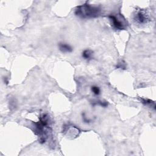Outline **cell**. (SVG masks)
Wrapping results in <instances>:
<instances>
[{
  "label": "cell",
  "instance_id": "obj_1",
  "mask_svg": "<svg viewBox=\"0 0 156 156\" xmlns=\"http://www.w3.org/2000/svg\"><path fill=\"white\" fill-rule=\"evenodd\" d=\"M100 11V9L97 7L85 5L79 6L76 10V14L83 18H92L98 16Z\"/></svg>",
  "mask_w": 156,
  "mask_h": 156
},
{
  "label": "cell",
  "instance_id": "obj_2",
  "mask_svg": "<svg viewBox=\"0 0 156 156\" xmlns=\"http://www.w3.org/2000/svg\"><path fill=\"white\" fill-rule=\"evenodd\" d=\"M109 19L112 22L113 26L118 30H123L126 27V24L124 23V20H122L121 18H118V17L112 15L110 16Z\"/></svg>",
  "mask_w": 156,
  "mask_h": 156
},
{
  "label": "cell",
  "instance_id": "obj_3",
  "mask_svg": "<svg viewBox=\"0 0 156 156\" xmlns=\"http://www.w3.org/2000/svg\"><path fill=\"white\" fill-rule=\"evenodd\" d=\"M135 19L138 23L143 24L146 23L148 20V16L143 11H140L137 14Z\"/></svg>",
  "mask_w": 156,
  "mask_h": 156
},
{
  "label": "cell",
  "instance_id": "obj_4",
  "mask_svg": "<svg viewBox=\"0 0 156 156\" xmlns=\"http://www.w3.org/2000/svg\"><path fill=\"white\" fill-rule=\"evenodd\" d=\"M59 48L62 53H70L73 50L71 47L65 43H60L59 45Z\"/></svg>",
  "mask_w": 156,
  "mask_h": 156
},
{
  "label": "cell",
  "instance_id": "obj_5",
  "mask_svg": "<svg viewBox=\"0 0 156 156\" xmlns=\"http://www.w3.org/2000/svg\"><path fill=\"white\" fill-rule=\"evenodd\" d=\"M93 52L90 50H84L82 53V57L87 61H90L93 59Z\"/></svg>",
  "mask_w": 156,
  "mask_h": 156
},
{
  "label": "cell",
  "instance_id": "obj_6",
  "mask_svg": "<svg viewBox=\"0 0 156 156\" xmlns=\"http://www.w3.org/2000/svg\"><path fill=\"white\" fill-rule=\"evenodd\" d=\"M92 91L96 95H99L100 93V89L97 86H93L92 87Z\"/></svg>",
  "mask_w": 156,
  "mask_h": 156
}]
</instances>
